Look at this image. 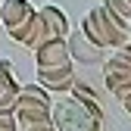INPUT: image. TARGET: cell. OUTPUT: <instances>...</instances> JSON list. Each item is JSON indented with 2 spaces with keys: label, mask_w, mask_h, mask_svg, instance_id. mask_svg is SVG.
Here are the masks:
<instances>
[{
  "label": "cell",
  "mask_w": 131,
  "mask_h": 131,
  "mask_svg": "<svg viewBox=\"0 0 131 131\" xmlns=\"http://www.w3.org/2000/svg\"><path fill=\"white\" fill-rule=\"evenodd\" d=\"M44 41H47V35H44V22H41V16H38V9H35V19H31V25H28V31H25V38H22V47L35 50V47H41Z\"/></svg>",
  "instance_id": "cell-11"
},
{
  "label": "cell",
  "mask_w": 131,
  "mask_h": 131,
  "mask_svg": "<svg viewBox=\"0 0 131 131\" xmlns=\"http://www.w3.org/2000/svg\"><path fill=\"white\" fill-rule=\"evenodd\" d=\"M38 16H41V22H44L47 41H66V38H69V19H66V13L59 6L47 3V6L38 9Z\"/></svg>",
  "instance_id": "cell-7"
},
{
  "label": "cell",
  "mask_w": 131,
  "mask_h": 131,
  "mask_svg": "<svg viewBox=\"0 0 131 131\" xmlns=\"http://www.w3.org/2000/svg\"><path fill=\"white\" fill-rule=\"evenodd\" d=\"M50 122L56 125V131H100L103 119H94L81 103H75L69 97V100L50 106Z\"/></svg>",
  "instance_id": "cell-2"
},
{
  "label": "cell",
  "mask_w": 131,
  "mask_h": 131,
  "mask_svg": "<svg viewBox=\"0 0 131 131\" xmlns=\"http://www.w3.org/2000/svg\"><path fill=\"white\" fill-rule=\"evenodd\" d=\"M103 72H106V88L112 91V97L122 100V97L131 91V66L116 59V56H109L106 66H103Z\"/></svg>",
  "instance_id": "cell-6"
},
{
  "label": "cell",
  "mask_w": 131,
  "mask_h": 131,
  "mask_svg": "<svg viewBox=\"0 0 131 131\" xmlns=\"http://www.w3.org/2000/svg\"><path fill=\"white\" fill-rule=\"evenodd\" d=\"M35 62L38 66H72V56H69L66 41H44L41 47H35Z\"/></svg>",
  "instance_id": "cell-9"
},
{
  "label": "cell",
  "mask_w": 131,
  "mask_h": 131,
  "mask_svg": "<svg viewBox=\"0 0 131 131\" xmlns=\"http://www.w3.org/2000/svg\"><path fill=\"white\" fill-rule=\"evenodd\" d=\"M112 16H116V19L128 28V22H131V0H106V3H103Z\"/></svg>",
  "instance_id": "cell-12"
},
{
  "label": "cell",
  "mask_w": 131,
  "mask_h": 131,
  "mask_svg": "<svg viewBox=\"0 0 131 131\" xmlns=\"http://www.w3.org/2000/svg\"><path fill=\"white\" fill-rule=\"evenodd\" d=\"M31 19H35V6H31L28 0H3V3H0V22H3L6 35L13 41L22 44Z\"/></svg>",
  "instance_id": "cell-4"
},
{
  "label": "cell",
  "mask_w": 131,
  "mask_h": 131,
  "mask_svg": "<svg viewBox=\"0 0 131 131\" xmlns=\"http://www.w3.org/2000/svg\"><path fill=\"white\" fill-rule=\"evenodd\" d=\"M81 31H84L88 41H94L97 47H103V50H116V47H122L128 41V28L106 6L91 9L84 19H81Z\"/></svg>",
  "instance_id": "cell-1"
},
{
  "label": "cell",
  "mask_w": 131,
  "mask_h": 131,
  "mask_svg": "<svg viewBox=\"0 0 131 131\" xmlns=\"http://www.w3.org/2000/svg\"><path fill=\"white\" fill-rule=\"evenodd\" d=\"M25 131H56V125L50 119H35V122H25Z\"/></svg>",
  "instance_id": "cell-14"
},
{
  "label": "cell",
  "mask_w": 131,
  "mask_h": 131,
  "mask_svg": "<svg viewBox=\"0 0 131 131\" xmlns=\"http://www.w3.org/2000/svg\"><path fill=\"white\" fill-rule=\"evenodd\" d=\"M50 97L41 84H19L16 97V119L19 122H35V119H50Z\"/></svg>",
  "instance_id": "cell-3"
},
{
  "label": "cell",
  "mask_w": 131,
  "mask_h": 131,
  "mask_svg": "<svg viewBox=\"0 0 131 131\" xmlns=\"http://www.w3.org/2000/svg\"><path fill=\"white\" fill-rule=\"evenodd\" d=\"M69 94H72V100H75V103H81V106H84L94 119H103V106L97 103V94H94L88 84H78V81H72Z\"/></svg>",
  "instance_id": "cell-10"
},
{
  "label": "cell",
  "mask_w": 131,
  "mask_h": 131,
  "mask_svg": "<svg viewBox=\"0 0 131 131\" xmlns=\"http://www.w3.org/2000/svg\"><path fill=\"white\" fill-rule=\"evenodd\" d=\"M66 47H69V56L78 59V62L94 66V62H100V59H103V47H97L94 41H88V38H84V31L72 35L69 41H66Z\"/></svg>",
  "instance_id": "cell-8"
},
{
  "label": "cell",
  "mask_w": 131,
  "mask_h": 131,
  "mask_svg": "<svg viewBox=\"0 0 131 131\" xmlns=\"http://www.w3.org/2000/svg\"><path fill=\"white\" fill-rule=\"evenodd\" d=\"M72 81H75V72H72V66H38V84L44 91H69L72 88Z\"/></svg>",
  "instance_id": "cell-5"
},
{
  "label": "cell",
  "mask_w": 131,
  "mask_h": 131,
  "mask_svg": "<svg viewBox=\"0 0 131 131\" xmlns=\"http://www.w3.org/2000/svg\"><path fill=\"white\" fill-rule=\"evenodd\" d=\"M122 106H125V109H128V116H131V91H128V94H125V97H122Z\"/></svg>",
  "instance_id": "cell-15"
},
{
  "label": "cell",
  "mask_w": 131,
  "mask_h": 131,
  "mask_svg": "<svg viewBox=\"0 0 131 131\" xmlns=\"http://www.w3.org/2000/svg\"><path fill=\"white\" fill-rule=\"evenodd\" d=\"M0 131H19V119H16V112L0 109Z\"/></svg>",
  "instance_id": "cell-13"
}]
</instances>
